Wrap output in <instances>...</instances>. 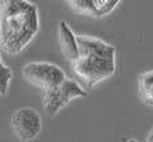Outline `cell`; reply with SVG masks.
<instances>
[{"label": "cell", "mask_w": 153, "mask_h": 142, "mask_svg": "<svg viewBox=\"0 0 153 142\" xmlns=\"http://www.w3.org/2000/svg\"><path fill=\"white\" fill-rule=\"evenodd\" d=\"M79 58L71 63L75 75L87 89L109 78L116 72V49L107 41L92 36H79Z\"/></svg>", "instance_id": "obj_2"}, {"label": "cell", "mask_w": 153, "mask_h": 142, "mask_svg": "<svg viewBox=\"0 0 153 142\" xmlns=\"http://www.w3.org/2000/svg\"><path fill=\"white\" fill-rule=\"evenodd\" d=\"M59 40L63 55L67 60L71 63L76 61L79 58V41L77 35L72 31V28L68 25V23L61 21L59 24Z\"/></svg>", "instance_id": "obj_6"}, {"label": "cell", "mask_w": 153, "mask_h": 142, "mask_svg": "<svg viewBox=\"0 0 153 142\" xmlns=\"http://www.w3.org/2000/svg\"><path fill=\"white\" fill-rule=\"evenodd\" d=\"M120 4L119 0H93L95 17H102L112 13Z\"/></svg>", "instance_id": "obj_8"}, {"label": "cell", "mask_w": 153, "mask_h": 142, "mask_svg": "<svg viewBox=\"0 0 153 142\" xmlns=\"http://www.w3.org/2000/svg\"><path fill=\"white\" fill-rule=\"evenodd\" d=\"M23 77L29 84L40 88L42 90L53 88L68 78L59 65L45 61H33L25 64L23 67Z\"/></svg>", "instance_id": "obj_4"}, {"label": "cell", "mask_w": 153, "mask_h": 142, "mask_svg": "<svg viewBox=\"0 0 153 142\" xmlns=\"http://www.w3.org/2000/svg\"><path fill=\"white\" fill-rule=\"evenodd\" d=\"M40 28L39 8L27 0H0V51L17 55Z\"/></svg>", "instance_id": "obj_1"}, {"label": "cell", "mask_w": 153, "mask_h": 142, "mask_svg": "<svg viewBox=\"0 0 153 142\" xmlns=\"http://www.w3.org/2000/svg\"><path fill=\"white\" fill-rule=\"evenodd\" d=\"M11 128L19 140H35L42 132V117L36 109L24 106L11 116Z\"/></svg>", "instance_id": "obj_5"}, {"label": "cell", "mask_w": 153, "mask_h": 142, "mask_svg": "<svg viewBox=\"0 0 153 142\" xmlns=\"http://www.w3.org/2000/svg\"><path fill=\"white\" fill-rule=\"evenodd\" d=\"M139 94L144 104L153 106V70L139 76Z\"/></svg>", "instance_id": "obj_7"}, {"label": "cell", "mask_w": 153, "mask_h": 142, "mask_svg": "<svg viewBox=\"0 0 153 142\" xmlns=\"http://www.w3.org/2000/svg\"><path fill=\"white\" fill-rule=\"evenodd\" d=\"M129 142H136V141H133V140H131V141H129Z\"/></svg>", "instance_id": "obj_11"}, {"label": "cell", "mask_w": 153, "mask_h": 142, "mask_svg": "<svg viewBox=\"0 0 153 142\" xmlns=\"http://www.w3.org/2000/svg\"><path fill=\"white\" fill-rule=\"evenodd\" d=\"M11 80H12V70L3 63L1 51H0V96H5L8 93Z\"/></svg>", "instance_id": "obj_9"}, {"label": "cell", "mask_w": 153, "mask_h": 142, "mask_svg": "<svg viewBox=\"0 0 153 142\" xmlns=\"http://www.w3.org/2000/svg\"><path fill=\"white\" fill-rule=\"evenodd\" d=\"M146 142H153V129L149 132L148 137H146Z\"/></svg>", "instance_id": "obj_10"}, {"label": "cell", "mask_w": 153, "mask_h": 142, "mask_svg": "<svg viewBox=\"0 0 153 142\" xmlns=\"http://www.w3.org/2000/svg\"><path fill=\"white\" fill-rule=\"evenodd\" d=\"M87 90L75 80L67 78L64 82L56 85L53 88L43 90L42 105L47 116L53 117L61 109L76 98L87 96Z\"/></svg>", "instance_id": "obj_3"}]
</instances>
